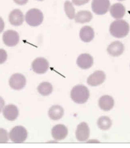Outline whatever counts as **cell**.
Wrapping results in <instances>:
<instances>
[{
  "label": "cell",
  "mask_w": 130,
  "mask_h": 148,
  "mask_svg": "<svg viewBox=\"0 0 130 148\" xmlns=\"http://www.w3.org/2000/svg\"><path fill=\"white\" fill-rule=\"evenodd\" d=\"M109 30L110 34L116 38H123L128 34L130 26L125 20H116L111 24Z\"/></svg>",
  "instance_id": "6da1fadb"
},
{
  "label": "cell",
  "mask_w": 130,
  "mask_h": 148,
  "mask_svg": "<svg viewBox=\"0 0 130 148\" xmlns=\"http://www.w3.org/2000/svg\"><path fill=\"white\" fill-rule=\"evenodd\" d=\"M7 54L6 51L0 49V64L4 63L7 60Z\"/></svg>",
  "instance_id": "d4e9b609"
},
{
  "label": "cell",
  "mask_w": 130,
  "mask_h": 148,
  "mask_svg": "<svg viewBox=\"0 0 130 148\" xmlns=\"http://www.w3.org/2000/svg\"><path fill=\"white\" fill-rule=\"evenodd\" d=\"M10 24L14 26H20L24 22V15L19 9H15L10 13L9 16Z\"/></svg>",
  "instance_id": "4fadbf2b"
},
{
  "label": "cell",
  "mask_w": 130,
  "mask_h": 148,
  "mask_svg": "<svg viewBox=\"0 0 130 148\" xmlns=\"http://www.w3.org/2000/svg\"><path fill=\"white\" fill-rule=\"evenodd\" d=\"M94 30L90 26H85L81 29L79 36L83 42H90L94 38Z\"/></svg>",
  "instance_id": "ac0fdd59"
},
{
  "label": "cell",
  "mask_w": 130,
  "mask_h": 148,
  "mask_svg": "<svg viewBox=\"0 0 130 148\" xmlns=\"http://www.w3.org/2000/svg\"><path fill=\"white\" fill-rule=\"evenodd\" d=\"M124 46L119 41H115L109 45L107 51L109 54L114 57H117L122 54L124 51Z\"/></svg>",
  "instance_id": "9a60e30c"
},
{
  "label": "cell",
  "mask_w": 130,
  "mask_h": 148,
  "mask_svg": "<svg viewBox=\"0 0 130 148\" xmlns=\"http://www.w3.org/2000/svg\"><path fill=\"white\" fill-rule=\"evenodd\" d=\"M75 134L79 141L84 142L87 140L90 135V130L87 123L83 122L79 125Z\"/></svg>",
  "instance_id": "9c48e42d"
},
{
  "label": "cell",
  "mask_w": 130,
  "mask_h": 148,
  "mask_svg": "<svg viewBox=\"0 0 130 148\" xmlns=\"http://www.w3.org/2000/svg\"><path fill=\"white\" fill-rule=\"evenodd\" d=\"M25 20L28 25L35 27L42 24L44 20V16L40 10L34 8L29 10L26 13Z\"/></svg>",
  "instance_id": "3957f363"
},
{
  "label": "cell",
  "mask_w": 130,
  "mask_h": 148,
  "mask_svg": "<svg viewBox=\"0 0 130 148\" xmlns=\"http://www.w3.org/2000/svg\"><path fill=\"white\" fill-rule=\"evenodd\" d=\"M19 113L18 107L14 104L7 105L3 110V114L4 117L11 121L16 120L19 115Z\"/></svg>",
  "instance_id": "5bb4252c"
},
{
  "label": "cell",
  "mask_w": 130,
  "mask_h": 148,
  "mask_svg": "<svg viewBox=\"0 0 130 148\" xmlns=\"http://www.w3.org/2000/svg\"><path fill=\"white\" fill-rule=\"evenodd\" d=\"M64 114L63 108L60 105H53L50 107L48 111V115L51 119L58 120L60 119Z\"/></svg>",
  "instance_id": "d6986e66"
},
{
  "label": "cell",
  "mask_w": 130,
  "mask_h": 148,
  "mask_svg": "<svg viewBox=\"0 0 130 148\" xmlns=\"http://www.w3.org/2000/svg\"><path fill=\"white\" fill-rule=\"evenodd\" d=\"M38 91L42 96H47L52 93L53 87L49 82H42L38 86Z\"/></svg>",
  "instance_id": "44dd1931"
},
{
  "label": "cell",
  "mask_w": 130,
  "mask_h": 148,
  "mask_svg": "<svg viewBox=\"0 0 130 148\" xmlns=\"http://www.w3.org/2000/svg\"><path fill=\"white\" fill-rule=\"evenodd\" d=\"M106 78V75L103 71H96L89 77L87 79V83L90 86H98L104 82Z\"/></svg>",
  "instance_id": "30bf717a"
},
{
  "label": "cell",
  "mask_w": 130,
  "mask_h": 148,
  "mask_svg": "<svg viewBox=\"0 0 130 148\" xmlns=\"http://www.w3.org/2000/svg\"><path fill=\"white\" fill-rule=\"evenodd\" d=\"M3 40L4 44L8 47H14L18 44L20 36L18 32L13 30L6 31L3 34Z\"/></svg>",
  "instance_id": "52a82bcc"
},
{
  "label": "cell",
  "mask_w": 130,
  "mask_h": 148,
  "mask_svg": "<svg viewBox=\"0 0 130 148\" xmlns=\"http://www.w3.org/2000/svg\"><path fill=\"white\" fill-rule=\"evenodd\" d=\"M5 28V23L3 20L0 17V33L3 32Z\"/></svg>",
  "instance_id": "83f0119b"
},
{
  "label": "cell",
  "mask_w": 130,
  "mask_h": 148,
  "mask_svg": "<svg viewBox=\"0 0 130 148\" xmlns=\"http://www.w3.org/2000/svg\"><path fill=\"white\" fill-rule=\"evenodd\" d=\"M68 133V129L64 125H56L52 128V137L56 140L64 139L67 136Z\"/></svg>",
  "instance_id": "8fae6325"
},
{
  "label": "cell",
  "mask_w": 130,
  "mask_h": 148,
  "mask_svg": "<svg viewBox=\"0 0 130 148\" xmlns=\"http://www.w3.org/2000/svg\"><path fill=\"white\" fill-rule=\"evenodd\" d=\"M98 127L102 130H107L110 128L112 125V121L109 117L102 116L99 118L97 122Z\"/></svg>",
  "instance_id": "7402d4cb"
},
{
  "label": "cell",
  "mask_w": 130,
  "mask_h": 148,
  "mask_svg": "<svg viewBox=\"0 0 130 148\" xmlns=\"http://www.w3.org/2000/svg\"><path fill=\"white\" fill-rule=\"evenodd\" d=\"M38 1H44V0H37Z\"/></svg>",
  "instance_id": "f546056e"
},
{
  "label": "cell",
  "mask_w": 130,
  "mask_h": 148,
  "mask_svg": "<svg viewBox=\"0 0 130 148\" xmlns=\"http://www.w3.org/2000/svg\"><path fill=\"white\" fill-rule=\"evenodd\" d=\"M32 69L34 72L37 74L45 73L49 68V62L44 58H38L33 62Z\"/></svg>",
  "instance_id": "ba28073f"
},
{
  "label": "cell",
  "mask_w": 130,
  "mask_h": 148,
  "mask_svg": "<svg viewBox=\"0 0 130 148\" xmlns=\"http://www.w3.org/2000/svg\"><path fill=\"white\" fill-rule=\"evenodd\" d=\"M14 1L16 4L20 5H26L28 1V0H14Z\"/></svg>",
  "instance_id": "4316f807"
},
{
  "label": "cell",
  "mask_w": 130,
  "mask_h": 148,
  "mask_svg": "<svg viewBox=\"0 0 130 148\" xmlns=\"http://www.w3.org/2000/svg\"><path fill=\"white\" fill-rule=\"evenodd\" d=\"M93 18L92 14L87 11L78 12L75 16V21L77 23L83 24L90 22Z\"/></svg>",
  "instance_id": "ffe728a7"
},
{
  "label": "cell",
  "mask_w": 130,
  "mask_h": 148,
  "mask_svg": "<svg viewBox=\"0 0 130 148\" xmlns=\"http://www.w3.org/2000/svg\"><path fill=\"white\" fill-rule=\"evenodd\" d=\"M9 141L7 132L3 128H0V143H7Z\"/></svg>",
  "instance_id": "cb8c5ba5"
},
{
  "label": "cell",
  "mask_w": 130,
  "mask_h": 148,
  "mask_svg": "<svg viewBox=\"0 0 130 148\" xmlns=\"http://www.w3.org/2000/svg\"><path fill=\"white\" fill-rule=\"evenodd\" d=\"M10 138L15 143H24L28 137V132L26 129L22 126H17L10 131L9 134Z\"/></svg>",
  "instance_id": "277c9868"
},
{
  "label": "cell",
  "mask_w": 130,
  "mask_h": 148,
  "mask_svg": "<svg viewBox=\"0 0 130 148\" xmlns=\"http://www.w3.org/2000/svg\"><path fill=\"white\" fill-rule=\"evenodd\" d=\"M5 101L1 96H0V112L2 111V109L5 105Z\"/></svg>",
  "instance_id": "f1b7e54d"
},
{
  "label": "cell",
  "mask_w": 130,
  "mask_h": 148,
  "mask_svg": "<svg viewBox=\"0 0 130 148\" xmlns=\"http://www.w3.org/2000/svg\"><path fill=\"white\" fill-rule=\"evenodd\" d=\"M64 11L66 15L70 20L73 19L75 17V12L73 5L71 2L66 1L64 4Z\"/></svg>",
  "instance_id": "603a6c76"
},
{
  "label": "cell",
  "mask_w": 130,
  "mask_h": 148,
  "mask_svg": "<svg viewBox=\"0 0 130 148\" xmlns=\"http://www.w3.org/2000/svg\"><path fill=\"white\" fill-rule=\"evenodd\" d=\"M118 1H124V0H118Z\"/></svg>",
  "instance_id": "4dcf8cb0"
},
{
  "label": "cell",
  "mask_w": 130,
  "mask_h": 148,
  "mask_svg": "<svg viewBox=\"0 0 130 148\" xmlns=\"http://www.w3.org/2000/svg\"><path fill=\"white\" fill-rule=\"evenodd\" d=\"M89 90L86 86L78 85L73 87L70 92V97L72 100L77 104H83L89 98Z\"/></svg>",
  "instance_id": "7a4b0ae2"
},
{
  "label": "cell",
  "mask_w": 130,
  "mask_h": 148,
  "mask_svg": "<svg viewBox=\"0 0 130 148\" xmlns=\"http://www.w3.org/2000/svg\"><path fill=\"white\" fill-rule=\"evenodd\" d=\"M93 63V58L90 55L87 53L81 54L77 60V65L83 69L90 68L92 66Z\"/></svg>",
  "instance_id": "7c38bea8"
},
{
  "label": "cell",
  "mask_w": 130,
  "mask_h": 148,
  "mask_svg": "<svg viewBox=\"0 0 130 148\" xmlns=\"http://www.w3.org/2000/svg\"><path fill=\"white\" fill-rule=\"evenodd\" d=\"M26 78L24 75L16 73L12 75L9 80V84L11 88L15 90H22L26 86Z\"/></svg>",
  "instance_id": "8992f818"
},
{
  "label": "cell",
  "mask_w": 130,
  "mask_h": 148,
  "mask_svg": "<svg viewBox=\"0 0 130 148\" xmlns=\"http://www.w3.org/2000/svg\"><path fill=\"white\" fill-rule=\"evenodd\" d=\"M110 12L111 16L115 19H121L125 16L126 9L123 4L117 3L111 6Z\"/></svg>",
  "instance_id": "e0dca14e"
},
{
  "label": "cell",
  "mask_w": 130,
  "mask_h": 148,
  "mask_svg": "<svg viewBox=\"0 0 130 148\" xmlns=\"http://www.w3.org/2000/svg\"><path fill=\"white\" fill-rule=\"evenodd\" d=\"M114 103L113 98L109 95L103 96L99 100V106L101 109L105 111H109L112 109Z\"/></svg>",
  "instance_id": "2e32d148"
},
{
  "label": "cell",
  "mask_w": 130,
  "mask_h": 148,
  "mask_svg": "<svg viewBox=\"0 0 130 148\" xmlns=\"http://www.w3.org/2000/svg\"><path fill=\"white\" fill-rule=\"evenodd\" d=\"M110 5L109 0H93L91 8L95 14L104 15L108 12Z\"/></svg>",
  "instance_id": "5b68a950"
},
{
  "label": "cell",
  "mask_w": 130,
  "mask_h": 148,
  "mask_svg": "<svg viewBox=\"0 0 130 148\" xmlns=\"http://www.w3.org/2000/svg\"><path fill=\"white\" fill-rule=\"evenodd\" d=\"M90 0H72V3L77 6H81L88 3Z\"/></svg>",
  "instance_id": "484cf974"
}]
</instances>
